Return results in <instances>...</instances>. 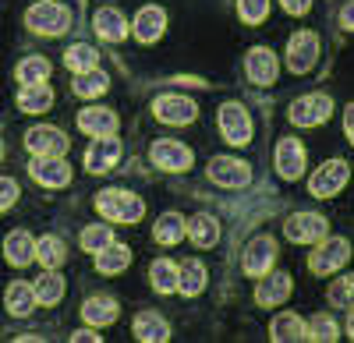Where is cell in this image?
Segmentation results:
<instances>
[{
    "label": "cell",
    "mask_w": 354,
    "mask_h": 343,
    "mask_svg": "<svg viewBox=\"0 0 354 343\" xmlns=\"http://www.w3.org/2000/svg\"><path fill=\"white\" fill-rule=\"evenodd\" d=\"M245 71H248V81L255 85H273L277 81V53L266 50V46H252L248 50V61H245Z\"/></svg>",
    "instance_id": "obj_17"
},
{
    "label": "cell",
    "mask_w": 354,
    "mask_h": 343,
    "mask_svg": "<svg viewBox=\"0 0 354 343\" xmlns=\"http://www.w3.org/2000/svg\"><path fill=\"white\" fill-rule=\"evenodd\" d=\"M28 174H32V181L43 184V188H64V184H71V166L61 156H36L32 163H28Z\"/></svg>",
    "instance_id": "obj_10"
},
{
    "label": "cell",
    "mask_w": 354,
    "mask_h": 343,
    "mask_svg": "<svg viewBox=\"0 0 354 343\" xmlns=\"http://www.w3.org/2000/svg\"><path fill=\"white\" fill-rule=\"evenodd\" d=\"M238 14L245 25H262L270 18V0H238Z\"/></svg>",
    "instance_id": "obj_40"
},
{
    "label": "cell",
    "mask_w": 354,
    "mask_h": 343,
    "mask_svg": "<svg viewBox=\"0 0 354 343\" xmlns=\"http://www.w3.org/2000/svg\"><path fill=\"white\" fill-rule=\"evenodd\" d=\"M32 291H36V301H43V304L50 308V304H57V301L64 297V276L57 273V269H46V273L32 283Z\"/></svg>",
    "instance_id": "obj_30"
},
{
    "label": "cell",
    "mask_w": 354,
    "mask_h": 343,
    "mask_svg": "<svg viewBox=\"0 0 354 343\" xmlns=\"http://www.w3.org/2000/svg\"><path fill=\"white\" fill-rule=\"evenodd\" d=\"M340 25H344V28H351V32H354V0H351V4H344V8H340Z\"/></svg>",
    "instance_id": "obj_44"
},
{
    "label": "cell",
    "mask_w": 354,
    "mask_h": 343,
    "mask_svg": "<svg viewBox=\"0 0 354 343\" xmlns=\"http://www.w3.org/2000/svg\"><path fill=\"white\" fill-rule=\"evenodd\" d=\"M220 135L230 146H248L252 141V117L241 103H223L220 106Z\"/></svg>",
    "instance_id": "obj_6"
},
{
    "label": "cell",
    "mask_w": 354,
    "mask_h": 343,
    "mask_svg": "<svg viewBox=\"0 0 354 343\" xmlns=\"http://www.w3.org/2000/svg\"><path fill=\"white\" fill-rule=\"evenodd\" d=\"M153 113H156L163 124H192V121L198 117L195 103L185 99V96H160V99L153 103Z\"/></svg>",
    "instance_id": "obj_16"
},
{
    "label": "cell",
    "mask_w": 354,
    "mask_h": 343,
    "mask_svg": "<svg viewBox=\"0 0 354 343\" xmlns=\"http://www.w3.org/2000/svg\"><path fill=\"white\" fill-rule=\"evenodd\" d=\"M135 340H142V343H167L170 340V326L156 315V311H138L135 315Z\"/></svg>",
    "instance_id": "obj_23"
},
{
    "label": "cell",
    "mask_w": 354,
    "mask_h": 343,
    "mask_svg": "<svg viewBox=\"0 0 354 343\" xmlns=\"http://www.w3.org/2000/svg\"><path fill=\"white\" fill-rule=\"evenodd\" d=\"M18 184L11 181V177H0V213H4V209H11L15 202H18Z\"/></svg>",
    "instance_id": "obj_42"
},
{
    "label": "cell",
    "mask_w": 354,
    "mask_h": 343,
    "mask_svg": "<svg viewBox=\"0 0 354 343\" xmlns=\"http://www.w3.org/2000/svg\"><path fill=\"white\" fill-rule=\"evenodd\" d=\"M64 64L75 71V75H82V71H93V68H100V53L88 46V43H75V46H68L64 50Z\"/></svg>",
    "instance_id": "obj_32"
},
{
    "label": "cell",
    "mask_w": 354,
    "mask_h": 343,
    "mask_svg": "<svg viewBox=\"0 0 354 343\" xmlns=\"http://www.w3.org/2000/svg\"><path fill=\"white\" fill-rule=\"evenodd\" d=\"M185 231H188L192 244H198V248H213V244L220 241V226H216V219H213L209 213H198V216H192Z\"/></svg>",
    "instance_id": "obj_26"
},
{
    "label": "cell",
    "mask_w": 354,
    "mask_h": 343,
    "mask_svg": "<svg viewBox=\"0 0 354 343\" xmlns=\"http://www.w3.org/2000/svg\"><path fill=\"white\" fill-rule=\"evenodd\" d=\"M280 4L290 11V14H308V8H312V0H280Z\"/></svg>",
    "instance_id": "obj_43"
},
{
    "label": "cell",
    "mask_w": 354,
    "mask_h": 343,
    "mask_svg": "<svg viewBox=\"0 0 354 343\" xmlns=\"http://www.w3.org/2000/svg\"><path fill=\"white\" fill-rule=\"evenodd\" d=\"M121 153H124V146L113 135H100L85 153V166L93 170V174H106V170H113V163L121 159Z\"/></svg>",
    "instance_id": "obj_15"
},
{
    "label": "cell",
    "mask_w": 354,
    "mask_h": 343,
    "mask_svg": "<svg viewBox=\"0 0 354 343\" xmlns=\"http://www.w3.org/2000/svg\"><path fill=\"white\" fill-rule=\"evenodd\" d=\"M106 85H110V78L100 71V68H93V71H82L78 75V81H75V92L78 96H100V92H106Z\"/></svg>",
    "instance_id": "obj_37"
},
{
    "label": "cell",
    "mask_w": 354,
    "mask_h": 343,
    "mask_svg": "<svg viewBox=\"0 0 354 343\" xmlns=\"http://www.w3.org/2000/svg\"><path fill=\"white\" fill-rule=\"evenodd\" d=\"M163 32H167V14H163V8L149 4V8H142V11L135 14V39H138V43H156Z\"/></svg>",
    "instance_id": "obj_18"
},
{
    "label": "cell",
    "mask_w": 354,
    "mask_h": 343,
    "mask_svg": "<svg viewBox=\"0 0 354 343\" xmlns=\"http://www.w3.org/2000/svg\"><path fill=\"white\" fill-rule=\"evenodd\" d=\"M96 209H100V216H106L110 223H138L142 213H145L142 198L131 195V191H121V188H106V191H100Z\"/></svg>",
    "instance_id": "obj_1"
},
{
    "label": "cell",
    "mask_w": 354,
    "mask_h": 343,
    "mask_svg": "<svg viewBox=\"0 0 354 343\" xmlns=\"http://www.w3.org/2000/svg\"><path fill=\"white\" fill-rule=\"evenodd\" d=\"M25 146H28V153H36V156H64L68 146H71V138L61 128H28L25 131Z\"/></svg>",
    "instance_id": "obj_11"
},
{
    "label": "cell",
    "mask_w": 354,
    "mask_h": 343,
    "mask_svg": "<svg viewBox=\"0 0 354 343\" xmlns=\"http://www.w3.org/2000/svg\"><path fill=\"white\" fill-rule=\"evenodd\" d=\"M185 216H177V213H163L160 219H156V231H153V237L160 241V244H177V241H185Z\"/></svg>",
    "instance_id": "obj_33"
},
{
    "label": "cell",
    "mask_w": 354,
    "mask_h": 343,
    "mask_svg": "<svg viewBox=\"0 0 354 343\" xmlns=\"http://www.w3.org/2000/svg\"><path fill=\"white\" fill-rule=\"evenodd\" d=\"M337 333H340V329H337V322H333L330 315H315V319L305 326V340H319V343H333V340H340Z\"/></svg>",
    "instance_id": "obj_38"
},
{
    "label": "cell",
    "mask_w": 354,
    "mask_h": 343,
    "mask_svg": "<svg viewBox=\"0 0 354 343\" xmlns=\"http://www.w3.org/2000/svg\"><path fill=\"white\" fill-rule=\"evenodd\" d=\"M4 259L11 262V266H28L36 259V241L28 237L25 231H11L8 237H4Z\"/></svg>",
    "instance_id": "obj_22"
},
{
    "label": "cell",
    "mask_w": 354,
    "mask_h": 343,
    "mask_svg": "<svg viewBox=\"0 0 354 343\" xmlns=\"http://www.w3.org/2000/svg\"><path fill=\"white\" fill-rule=\"evenodd\" d=\"M71 340H75V343H88V340H100V336H96L93 329H82V333H75Z\"/></svg>",
    "instance_id": "obj_46"
},
{
    "label": "cell",
    "mask_w": 354,
    "mask_h": 343,
    "mask_svg": "<svg viewBox=\"0 0 354 343\" xmlns=\"http://www.w3.org/2000/svg\"><path fill=\"white\" fill-rule=\"evenodd\" d=\"M270 340L277 343H290V340H305V322L294 311H280V315L270 322Z\"/></svg>",
    "instance_id": "obj_27"
},
{
    "label": "cell",
    "mask_w": 354,
    "mask_h": 343,
    "mask_svg": "<svg viewBox=\"0 0 354 343\" xmlns=\"http://www.w3.org/2000/svg\"><path fill=\"white\" fill-rule=\"evenodd\" d=\"M209 181L220 188H245L252 181V170H248V163L234 159V156H213L209 159Z\"/></svg>",
    "instance_id": "obj_9"
},
{
    "label": "cell",
    "mask_w": 354,
    "mask_h": 343,
    "mask_svg": "<svg viewBox=\"0 0 354 343\" xmlns=\"http://www.w3.org/2000/svg\"><path fill=\"white\" fill-rule=\"evenodd\" d=\"M93 28L100 32V39H110V43L128 39V21H124V14L117 8H100L93 14Z\"/></svg>",
    "instance_id": "obj_20"
},
{
    "label": "cell",
    "mask_w": 354,
    "mask_h": 343,
    "mask_svg": "<svg viewBox=\"0 0 354 343\" xmlns=\"http://www.w3.org/2000/svg\"><path fill=\"white\" fill-rule=\"evenodd\" d=\"M283 231H287L290 241H298V244H315V241L326 237L330 223H326V216H319V213H298V216L287 219Z\"/></svg>",
    "instance_id": "obj_12"
},
{
    "label": "cell",
    "mask_w": 354,
    "mask_h": 343,
    "mask_svg": "<svg viewBox=\"0 0 354 343\" xmlns=\"http://www.w3.org/2000/svg\"><path fill=\"white\" fill-rule=\"evenodd\" d=\"M149 159L160 166V170H167V174H181V170H188L192 166V149L188 146H181V141H174V138H160V141H153V149H149Z\"/></svg>",
    "instance_id": "obj_7"
},
{
    "label": "cell",
    "mask_w": 354,
    "mask_h": 343,
    "mask_svg": "<svg viewBox=\"0 0 354 343\" xmlns=\"http://www.w3.org/2000/svg\"><path fill=\"white\" fill-rule=\"evenodd\" d=\"M36 259L43 262V269H61L68 259V248L61 237H43V241H36Z\"/></svg>",
    "instance_id": "obj_34"
},
{
    "label": "cell",
    "mask_w": 354,
    "mask_h": 343,
    "mask_svg": "<svg viewBox=\"0 0 354 343\" xmlns=\"http://www.w3.org/2000/svg\"><path fill=\"white\" fill-rule=\"evenodd\" d=\"M113 241V234H110V226H100V223H93V226H85V231H82V248L85 251H103L106 244Z\"/></svg>",
    "instance_id": "obj_39"
},
{
    "label": "cell",
    "mask_w": 354,
    "mask_h": 343,
    "mask_svg": "<svg viewBox=\"0 0 354 343\" xmlns=\"http://www.w3.org/2000/svg\"><path fill=\"white\" fill-rule=\"evenodd\" d=\"M149 280H153V287H156L160 294H174V291H177V266L167 262V259H160V262H153Z\"/></svg>",
    "instance_id": "obj_36"
},
{
    "label": "cell",
    "mask_w": 354,
    "mask_h": 343,
    "mask_svg": "<svg viewBox=\"0 0 354 343\" xmlns=\"http://www.w3.org/2000/svg\"><path fill=\"white\" fill-rule=\"evenodd\" d=\"M117 315H121V311H117V301L113 297H88L82 304V319L88 326H110Z\"/></svg>",
    "instance_id": "obj_28"
},
{
    "label": "cell",
    "mask_w": 354,
    "mask_h": 343,
    "mask_svg": "<svg viewBox=\"0 0 354 343\" xmlns=\"http://www.w3.org/2000/svg\"><path fill=\"white\" fill-rule=\"evenodd\" d=\"M277 174L283 181H298L305 174V146L298 138H280L277 141Z\"/></svg>",
    "instance_id": "obj_13"
},
{
    "label": "cell",
    "mask_w": 354,
    "mask_h": 343,
    "mask_svg": "<svg viewBox=\"0 0 354 343\" xmlns=\"http://www.w3.org/2000/svg\"><path fill=\"white\" fill-rule=\"evenodd\" d=\"M15 78H18L21 85L46 81V78H50V61H46V57H25V61L18 64V71H15Z\"/></svg>",
    "instance_id": "obj_35"
},
{
    "label": "cell",
    "mask_w": 354,
    "mask_h": 343,
    "mask_svg": "<svg viewBox=\"0 0 354 343\" xmlns=\"http://www.w3.org/2000/svg\"><path fill=\"white\" fill-rule=\"evenodd\" d=\"M330 113H333V99L322 96V92H312V96H301L290 106V121L298 128H319V124L330 121Z\"/></svg>",
    "instance_id": "obj_5"
},
{
    "label": "cell",
    "mask_w": 354,
    "mask_h": 343,
    "mask_svg": "<svg viewBox=\"0 0 354 343\" xmlns=\"http://www.w3.org/2000/svg\"><path fill=\"white\" fill-rule=\"evenodd\" d=\"M319 61V36L315 32H294L287 39V68L294 75H308Z\"/></svg>",
    "instance_id": "obj_4"
},
{
    "label": "cell",
    "mask_w": 354,
    "mask_h": 343,
    "mask_svg": "<svg viewBox=\"0 0 354 343\" xmlns=\"http://www.w3.org/2000/svg\"><path fill=\"white\" fill-rule=\"evenodd\" d=\"M36 304H39L36 291L28 287V283H11V287H8V311H11V315L25 319V315H32Z\"/></svg>",
    "instance_id": "obj_31"
},
{
    "label": "cell",
    "mask_w": 354,
    "mask_h": 343,
    "mask_svg": "<svg viewBox=\"0 0 354 343\" xmlns=\"http://www.w3.org/2000/svg\"><path fill=\"white\" fill-rule=\"evenodd\" d=\"M0 159H4V141H0Z\"/></svg>",
    "instance_id": "obj_48"
},
{
    "label": "cell",
    "mask_w": 354,
    "mask_h": 343,
    "mask_svg": "<svg viewBox=\"0 0 354 343\" xmlns=\"http://www.w3.org/2000/svg\"><path fill=\"white\" fill-rule=\"evenodd\" d=\"M344 131H347V138H351V146H354V103L344 110Z\"/></svg>",
    "instance_id": "obj_45"
},
{
    "label": "cell",
    "mask_w": 354,
    "mask_h": 343,
    "mask_svg": "<svg viewBox=\"0 0 354 343\" xmlns=\"http://www.w3.org/2000/svg\"><path fill=\"white\" fill-rule=\"evenodd\" d=\"M347 259H351V244H347L344 237H322L319 248L312 251V259H308V269H312L315 276H330V273H337Z\"/></svg>",
    "instance_id": "obj_3"
},
{
    "label": "cell",
    "mask_w": 354,
    "mask_h": 343,
    "mask_svg": "<svg viewBox=\"0 0 354 343\" xmlns=\"http://www.w3.org/2000/svg\"><path fill=\"white\" fill-rule=\"evenodd\" d=\"M347 333H351V340H354V304H351V315H347Z\"/></svg>",
    "instance_id": "obj_47"
},
{
    "label": "cell",
    "mask_w": 354,
    "mask_h": 343,
    "mask_svg": "<svg viewBox=\"0 0 354 343\" xmlns=\"http://www.w3.org/2000/svg\"><path fill=\"white\" fill-rule=\"evenodd\" d=\"M270 276V273H266ZM290 297V276L287 273H273L270 280H262L259 283V291H255V301L262 304V308H277V304H283Z\"/></svg>",
    "instance_id": "obj_21"
},
{
    "label": "cell",
    "mask_w": 354,
    "mask_h": 343,
    "mask_svg": "<svg viewBox=\"0 0 354 343\" xmlns=\"http://www.w3.org/2000/svg\"><path fill=\"white\" fill-rule=\"evenodd\" d=\"M78 128H82L85 135H93V138L113 135V131H117V113H113V110H103V106H85V110L78 113Z\"/></svg>",
    "instance_id": "obj_19"
},
{
    "label": "cell",
    "mask_w": 354,
    "mask_h": 343,
    "mask_svg": "<svg viewBox=\"0 0 354 343\" xmlns=\"http://www.w3.org/2000/svg\"><path fill=\"white\" fill-rule=\"evenodd\" d=\"M347 177H351V166H347L344 159H330V163H322L315 174H312L308 188H312L315 198H333V195L347 184Z\"/></svg>",
    "instance_id": "obj_8"
},
{
    "label": "cell",
    "mask_w": 354,
    "mask_h": 343,
    "mask_svg": "<svg viewBox=\"0 0 354 343\" xmlns=\"http://www.w3.org/2000/svg\"><path fill=\"white\" fill-rule=\"evenodd\" d=\"M330 304L333 308H351L354 304V276H340L330 283Z\"/></svg>",
    "instance_id": "obj_41"
},
{
    "label": "cell",
    "mask_w": 354,
    "mask_h": 343,
    "mask_svg": "<svg viewBox=\"0 0 354 343\" xmlns=\"http://www.w3.org/2000/svg\"><path fill=\"white\" fill-rule=\"evenodd\" d=\"M205 280H209L205 276V266L192 259V262H185L181 269H177V291H181L185 297H198L205 291Z\"/></svg>",
    "instance_id": "obj_29"
},
{
    "label": "cell",
    "mask_w": 354,
    "mask_h": 343,
    "mask_svg": "<svg viewBox=\"0 0 354 343\" xmlns=\"http://www.w3.org/2000/svg\"><path fill=\"white\" fill-rule=\"evenodd\" d=\"M131 266V251L124 248V244H106L103 251H96V269L103 273V276H117V273H124Z\"/></svg>",
    "instance_id": "obj_25"
},
{
    "label": "cell",
    "mask_w": 354,
    "mask_h": 343,
    "mask_svg": "<svg viewBox=\"0 0 354 343\" xmlns=\"http://www.w3.org/2000/svg\"><path fill=\"white\" fill-rule=\"evenodd\" d=\"M273 262H277V244H273V237H270V234L252 237L248 248H245V273H248V276H266Z\"/></svg>",
    "instance_id": "obj_14"
},
{
    "label": "cell",
    "mask_w": 354,
    "mask_h": 343,
    "mask_svg": "<svg viewBox=\"0 0 354 343\" xmlns=\"http://www.w3.org/2000/svg\"><path fill=\"white\" fill-rule=\"evenodd\" d=\"M53 106V89L46 81H36V85H21L18 92V110L21 113H43Z\"/></svg>",
    "instance_id": "obj_24"
},
{
    "label": "cell",
    "mask_w": 354,
    "mask_h": 343,
    "mask_svg": "<svg viewBox=\"0 0 354 343\" xmlns=\"http://www.w3.org/2000/svg\"><path fill=\"white\" fill-rule=\"evenodd\" d=\"M25 25L32 28V32H43V36H61L71 25V11L53 4V0H39V4H32L25 11Z\"/></svg>",
    "instance_id": "obj_2"
}]
</instances>
